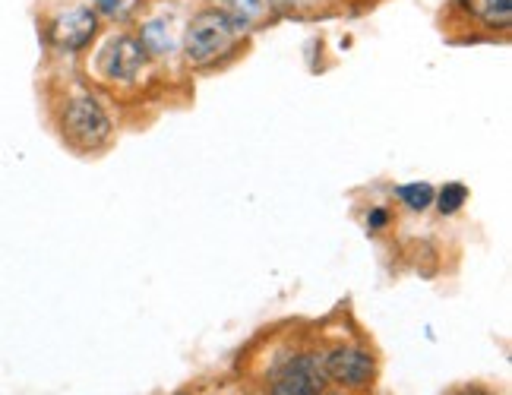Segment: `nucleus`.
Here are the masks:
<instances>
[{
    "mask_svg": "<svg viewBox=\"0 0 512 395\" xmlns=\"http://www.w3.org/2000/svg\"><path fill=\"white\" fill-rule=\"evenodd\" d=\"M80 76L102 92L117 111H130L140 105H165L174 89L159 76L136 42L130 26H105L92 48L76 64Z\"/></svg>",
    "mask_w": 512,
    "mask_h": 395,
    "instance_id": "nucleus-1",
    "label": "nucleus"
},
{
    "mask_svg": "<svg viewBox=\"0 0 512 395\" xmlns=\"http://www.w3.org/2000/svg\"><path fill=\"white\" fill-rule=\"evenodd\" d=\"M48 111L54 133L76 155H105L117 143V133H121V111L92 83H86L80 70L57 79Z\"/></svg>",
    "mask_w": 512,
    "mask_h": 395,
    "instance_id": "nucleus-2",
    "label": "nucleus"
},
{
    "mask_svg": "<svg viewBox=\"0 0 512 395\" xmlns=\"http://www.w3.org/2000/svg\"><path fill=\"white\" fill-rule=\"evenodd\" d=\"M263 342L260 354H247L256 395H323L329 389L313 329L266 332Z\"/></svg>",
    "mask_w": 512,
    "mask_h": 395,
    "instance_id": "nucleus-3",
    "label": "nucleus"
},
{
    "mask_svg": "<svg viewBox=\"0 0 512 395\" xmlns=\"http://www.w3.org/2000/svg\"><path fill=\"white\" fill-rule=\"evenodd\" d=\"M253 38L241 32L212 0H193L181 32V64L190 79L231 70L250 54Z\"/></svg>",
    "mask_w": 512,
    "mask_h": 395,
    "instance_id": "nucleus-4",
    "label": "nucleus"
},
{
    "mask_svg": "<svg viewBox=\"0 0 512 395\" xmlns=\"http://www.w3.org/2000/svg\"><path fill=\"white\" fill-rule=\"evenodd\" d=\"M320 351V367L323 377L332 389H345L354 395H373L383 373V358L380 348L373 345L370 335L354 326V329H313Z\"/></svg>",
    "mask_w": 512,
    "mask_h": 395,
    "instance_id": "nucleus-5",
    "label": "nucleus"
},
{
    "mask_svg": "<svg viewBox=\"0 0 512 395\" xmlns=\"http://www.w3.org/2000/svg\"><path fill=\"white\" fill-rule=\"evenodd\" d=\"M193 0H146L143 13L133 19V35L143 45L152 67L159 70L165 83L181 92L184 98L190 95L193 79L184 73L181 64V32H184V16Z\"/></svg>",
    "mask_w": 512,
    "mask_h": 395,
    "instance_id": "nucleus-6",
    "label": "nucleus"
},
{
    "mask_svg": "<svg viewBox=\"0 0 512 395\" xmlns=\"http://www.w3.org/2000/svg\"><path fill=\"white\" fill-rule=\"evenodd\" d=\"M102 29V19L86 0H45L42 13H38L42 45L61 64H80Z\"/></svg>",
    "mask_w": 512,
    "mask_h": 395,
    "instance_id": "nucleus-7",
    "label": "nucleus"
},
{
    "mask_svg": "<svg viewBox=\"0 0 512 395\" xmlns=\"http://www.w3.org/2000/svg\"><path fill=\"white\" fill-rule=\"evenodd\" d=\"M440 26L452 42H509L512 0H446Z\"/></svg>",
    "mask_w": 512,
    "mask_h": 395,
    "instance_id": "nucleus-8",
    "label": "nucleus"
},
{
    "mask_svg": "<svg viewBox=\"0 0 512 395\" xmlns=\"http://www.w3.org/2000/svg\"><path fill=\"white\" fill-rule=\"evenodd\" d=\"M269 10L275 23L298 19V23H317V19H332L348 10L345 0H269Z\"/></svg>",
    "mask_w": 512,
    "mask_h": 395,
    "instance_id": "nucleus-9",
    "label": "nucleus"
},
{
    "mask_svg": "<svg viewBox=\"0 0 512 395\" xmlns=\"http://www.w3.org/2000/svg\"><path fill=\"white\" fill-rule=\"evenodd\" d=\"M212 4L219 7L241 32H247L250 38L260 35L269 26H275L269 0H212Z\"/></svg>",
    "mask_w": 512,
    "mask_h": 395,
    "instance_id": "nucleus-10",
    "label": "nucleus"
},
{
    "mask_svg": "<svg viewBox=\"0 0 512 395\" xmlns=\"http://www.w3.org/2000/svg\"><path fill=\"white\" fill-rule=\"evenodd\" d=\"M433 196H437V187L430 181H402L389 187V203L396 206V212L408 215H427L433 209Z\"/></svg>",
    "mask_w": 512,
    "mask_h": 395,
    "instance_id": "nucleus-11",
    "label": "nucleus"
},
{
    "mask_svg": "<svg viewBox=\"0 0 512 395\" xmlns=\"http://www.w3.org/2000/svg\"><path fill=\"white\" fill-rule=\"evenodd\" d=\"M102 19V26H133V19L143 13L146 0H86Z\"/></svg>",
    "mask_w": 512,
    "mask_h": 395,
    "instance_id": "nucleus-12",
    "label": "nucleus"
},
{
    "mask_svg": "<svg viewBox=\"0 0 512 395\" xmlns=\"http://www.w3.org/2000/svg\"><path fill=\"white\" fill-rule=\"evenodd\" d=\"M471 203V190L462 181H446L437 187V196H433V209H437L443 219H456V215L465 212V206Z\"/></svg>",
    "mask_w": 512,
    "mask_h": 395,
    "instance_id": "nucleus-13",
    "label": "nucleus"
},
{
    "mask_svg": "<svg viewBox=\"0 0 512 395\" xmlns=\"http://www.w3.org/2000/svg\"><path fill=\"white\" fill-rule=\"evenodd\" d=\"M396 225H399V212H396V206H392L389 200L367 203L364 212H361V228H364L367 237H383Z\"/></svg>",
    "mask_w": 512,
    "mask_h": 395,
    "instance_id": "nucleus-14",
    "label": "nucleus"
},
{
    "mask_svg": "<svg viewBox=\"0 0 512 395\" xmlns=\"http://www.w3.org/2000/svg\"><path fill=\"white\" fill-rule=\"evenodd\" d=\"M446 395H500V392L487 389V386H478V383H465V386H456V389H449Z\"/></svg>",
    "mask_w": 512,
    "mask_h": 395,
    "instance_id": "nucleus-15",
    "label": "nucleus"
},
{
    "mask_svg": "<svg viewBox=\"0 0 512 395\" xmlns=\"http://www.w3.org/2000/svg\"><path fill=\"white\" fill-rule=\"evenodd\" d=\"M171 395H206V389H203V386H196V389H177V392H171Z\"/></svg>",
    "mask_w": 512,
    "mask_h": 395,
    "instance_id": "nucleus-16",
    "label": "nucleus"
},
{
    "mask_svg": "<svg viewBox=\"0 0 512 395\" xmlns=\"http://www.w3.org/2000/svg\"><path fill=\"white\" fill-rule=\"evenodd\" d=\"M345 4H358V7H370V4H380V0H345Z\"/></svg>",
    "mask_w": 512,
    "mask_h": 395,
    "instance_id": "nucleus-17",
    "label": "nucleus"
},
{
    "mask_svg": "<svg viewBox=\"0 0 512 395\" xmlns=\"http://www.w3.org/2000/svg\"><path fill=\"white\" fill-rule=\"evenodd\" d=\"M323 395H354V392H345V389H332V386H329Z\"/></svg>",
    "mask_w": 512,
    "mask_h": 395,
    "instance_id": "nucleus-18",
    "label": "nucleus"
}]
</instances>
